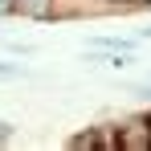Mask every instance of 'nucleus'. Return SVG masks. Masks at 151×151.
Listing matches in <instances>:
<instances>
[{
  "mask_svg": "<svg viewBox=\"0 0 151 151\" xmlns=\"http://www.w3.org/2000/svg\"><path fill=\"white\" fill-rule=\"evenodd\" d=\"M114 147H151V123H127L114 131Z\"/></svg>",
  "mask_w": 151,
  "mask_h": 151,
  "instance_id": "f257e3e1",
  "label": "nucleus"
},
{
  "mask_svg": "<svg viewBox=\"0 0 151 151\" xmlns=\"http://www.w3.org/2000/svg\"><path fill=\"white\" fill-rule=\"evenodd\" d=\"M70 147H114V131H102V127H90L70 139Z\"/></svg>",
  "mask_w": 151,
  "mask_h": 151,
  "instance_id": "f03ea898",
  "label": "nucleus"
},
{
  "mask_svg": "<svg viewBox=\"0 0 151 151\" xmlns=\"http://www.w3.org/2000/svg\"><path fill=\"white\" fill-rule=\"evenodd\" d=\"M8 135H12V127H8V123H0V143H8Z\"/></svg>",
  "mask_w": 151,
  "mask_h": 151,
  "instance_id": "7ed1b4c3",
  "label": "nucleus"
},
{
  "mask_svg": "<svg viewBox=\"0 0 151 151\" xmlns=\"http://www.w3.org/2000/svg\"><path fill=\"white\" fill-rule=\"evenodd\" d=\"M17 74V65H4V61H0V78H12Z\"/></svg>",
  "mask_w": 151,
  "mask_h": 151,
  "instance_id": "20e7f679",
  "label": "nucleus"
}]
</instances>
